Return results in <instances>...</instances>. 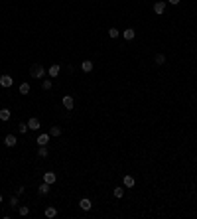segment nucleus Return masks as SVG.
<instances>
[{"label":"nucleus","mask_w":197,"mask_h":219,"mask_svg":"<svg viewBox=\"0 0 197 219\" xmlns=\"http://www.w3.org/2000/svg\"><path fill=\"white\" fill-rule=\"evenodd\" d=\"M30 75L34 77V79H41L45 75V69H44V65H40V63H34V65L30 67Z\"/></svg>","instance_id":"f257e3e1"},{"label":"nucleus","mask_w":197,"mask_h":219,"mask_svg":"<svg viewBox=\"0 0 197 219\" xmlns=\"http://www.w3.org/2000/svg\"><path fill=\"white\" fill-rule=\"evenodd\" d=\"M61 103H63V107H65L67 111H73V107H75V101H73V97H71V95H65Z\"/></svg>","instance_id":"f03ea898"},{"label":"nucleus","mask_w":197,"mask_h":219,"mask_svg":"<svg viewBox=\"0 0 197 219\" xmlns=\"http://www.w3.org/2000/svg\"><path fill=\"white\" fill-rule=\"evenodd\" d=\"M154 12H156L158 16H162L164 12H166V2H164V0H158V2L154 4Z\"/></svg>","instance_id":"7ed1b4c3"},{"label":"nucleus","mask_w":197,"mask_h":219,"mask_svg":"<svg viewBox=\"0 0 197 219\" xmlns=\"http://www.w3.org/2000/svg\"><path fill=\"white\" fill-rule=\"evenodd\" d=\"M12 83H14V79L10 75H2V77H0V87L8 89V87H12Z\"/></svg>","instance_id":"20e7f679"},{"label":"nucleus","mask_w":197,"mask_h":219,"mask_svg":"<svg viewBox=\"0 0 197 219\" xmlns=\"http://www.w3.org/2000/svg\"><path fill=\"white\" fill-rule=\"evenodd\" d=\"M134 184H136V180L134 178H132V176H128V174H126L124 176V178H122V186H124V188H134Z\"/></svg>","instance_id":"39448f33"},{"label":"nucleus","mask_w":197,"mask_h":219,"mask_svg":"<svg viewBox=\"0 0 197 219\" xmlns=\"http://www.w3.org/2000/svg\"><path fill=\"white\" fill-rule=\"evenodd\" d=\"M59 71H61L59 63H51V65H49V69H47V73H49V77H57V75H59Z\"/></svg>","instance_id":"423d86ee"},{"label":"nucleus","mask_w":197,"mask_h":219,"mask_svg":"<svg viewBox=\"0 0 197 219\" xmlns=\"http://www.w3.org/2000/svg\"><path fill=\"white\" fill-rule=\"evenodd\" d=\"M49 132H44V134H40L38 136V140H36V142H38L40 144V146H47V142H49Z\"/></svg>","instance_id":"0eeeda50"},{"label":"nucleus","mask_w":197,"mask_h":219,"mask_svg":"<svg viewBox=\"0 0 197 219\" xmlns=\"http://www.w3.org/2000/svg\"><path fill=\"white\" fill-rule=\"evenodd\" d=\"M16 142H18V140H16V136H14V134H6V136H4V144H6L8 148H14V146H16Z\"/></svg>","instance_id":"6e6552de"},{"label":"nucleus","mask_w":197,"mask_h":219,"mask_svg":"<svg viewBox=\"0 0 197 219\" xmlns=\"http://www.w3.org/2000/svg\"><path fill=\"white\" fill-rule=\"evenodd\" d=\"M40 126H41V125H40V120L36 119V116H32V119L28 120V129H30V130H40Z\"/></svg>","instance_id":"1a4fd4ad"},{"label":"nucleus","mask_w":197,"mask_h":219,"mask_svg":"<svg viewBox=\"0 0 197 219\" xmlns=\"http://www.w3.org/2000/svg\"><path fill=\"white\" fill-rule=\"evenodd\" d=\"M55 180H57V176L55 174H53V172H45L44 174V182H45V184H55Z\"/></svg>","instance_id":"9d476101"},{"label":"nucleus","mask_w":197,"mask_h":219,"mask_svg":"<svg viewBox=\"0 0 197 219\" xmlns=\"http://www.w3.org/2000/svg\"><path fill=\"white\" fill-rule=\"evenodd\" d=\"M134 36H136V32L132 30V28H126L124 32H122V38H124L126 42H130V40H134Z\"/></svg>","instance_id":"9b49d317"},{"label":"nucleus","mask_w":197,"mask_h":219,"mask_svg":"<svg viewBox=\"0 0 197 219\" xmlns=\"http://www.w3.org/2000/svg\"><path fill=\"white\" fill-rule=\"evenodd\" d=\"M79 207H81L83 211H89L93 207V204H91V199H87V197H83L81 201H79Z\"/></svg>","instance_id":"f8f14e48"},{"label":"nucleus","mask_w":197,"mask_h":219,"mask_svg":"<svg viewBox=\"0 0 197 219\" xmlns=\"http://www.w3.org/2000/svg\"><path fill=\"white\" fill-rule=\"evenodd\" d=\"M49 190H51V186H49V184H45V182H44V184H40V188H38L40 195H47V194H49Z\"/></svg>","instance_id":"ddd939ff"},{"label":"nucleus","mask_w":197,"mask_h":219,"mask_svg":"<svg viewBox=\"0 0 197 219\" xmlns=\"http://www.w3.org/2000/svg\"><path fill=\"white\" fill-rule=\"evenodd\" d=\"M10 116H12V113H10L8 109H0V120H2V122L10 120Z\"/></svg>","instance_id":"4468645a"},{"label":"nucleus","mask_w":197,"mask_h":219,"mask_svg":"<svg viewBox=\"0 0 197 219\" xmlns=\"http://www.w3.org/2000/svg\"><path fill=\"white\" fill-rule=\"evenodd\" d=\"M81 69L85 73H91L93 71V61H89V59H85L83 63H81Z\"/></svg>","instance_id":"2eb2a0df"},{"label":"nucleus","mask_w":197,"mask_h":219,"mask_svg":"<svg viewBox=\"0 0 197 219\" xmlns=\"http://www.w3.org/2000/svg\"><path fill=\"white\" fill-rule=\"evenodd\" d=\"M44 213H45V217L53 219V217L57 215V209H55V207H51V205H49V207H45V211H44Z\"/></svg>","instance_id":"dca6fc26"},{"label":"nucleus","mask_w":197,"mask_h":219,"mask_svg":"<svg viewBox=\"0 0 197 219\" xmlns=\"http://www.w3.org/2000/svg\"><path fill=\"white\" fill-rule=\"evenodd\" d=\"M49 136H61V126H51V129H49Z\"/></svg>","instance_id":"f3484780"},{"label":"nucleus","mask_w":197,"mask_h":219,"mask_svg":"<svg viewBox=\"0 0 197 219\" xmlns=\"http://www.w3.org/2000/svg\"><path fill=\"white\" fill-rule=\"evenodd\" d=\"M18 213H20L22 217H26V215L30 213V207H28V205H18Z\"/></svg>","instance_id":"a211bd4d"},{"label":"nucleus","mask_w":197,"mask_h":219,"mask_svg":"<svg viewBox=\"0 0 197 219\" xmlns=\"http://www.w3.org/2000/svg\"><path fill=\"white\" fill-rule=\"evenodd\" d=\"M154 59H156L158 65H164V63H166V55H164V53H156V57H154Z\"/></svg>","instance_id":"6ab92c4d"},{"label":"nucleus","mask_w":197,"mask_h":219,"mask_svg":"<svg viewBox=\"0 0 197 219\" xmlns=\"http://www.w3.org/2000/svg\"><path fill=\"white\" fill-rule=\"evenodd\" d=\"M47 154H49V150H47V146H40V150H38V156H40V158H47Z\"/></svg>","instance_id":"aec40b11"},{"label":"nucleus","mask_w":197,"mask_h":219,"mask_svg":"<svg viewBox=\"0 0 197 219\" xmlns=\"http://www.w3.org/2000/svg\"><path fill=\"white\" fill-rule=\"evenodd\" d=\"M18 130H20V134H26L30 129H28V122H20L18 125Z\"/></svg>","instance_id":"412c9836"},{"label":"nucleus","mask_w":197,"mask_h":219,"mask_svg":"<svg viewBox=\"0 0 197 219\" xmlns=\"http://www.w3.org/2000/svg\"><path fill=\"white\" fill-rule=\"evenodd\" d=\"M20 93H22V95H28V93H30V83H22V85H20Z\"/></svg>","instance_id":"4be33fe9"},{"label":"nucleus","mask_w":197,"mask_h":219,"mask_svg":"<svg viewBox=\"0 0 197 219\" xmlns=\"http://www.w3.org/2000/svg\"><path fill=\"white\" fill-rule=\"evenodd\" d=\"M109 36H110L113 40H116V38L120 36V30H116V28H110V30H109Z\"/></svg>","instance_id":"5701e85b"},{"label":"nucleus","mask_w":197,"mask_h":219,"mask_svg":"<svg viewBox=\"0 0 197 219\" xmlns=\"http://www.w3.org/2000/svg\"><path fill=\"white\" fill-rule=\"evenodd\" d=\"M10 207H16V209H18V195L10 197Z\"/></svg>","instance_id":"b1692460"},{"label":"nucleus","mask_w":197,"mask_h":219,"mask_svg":"<svg viewBox=\"0 0 197 219\" xmlns=\"http://www.w3.org/2000/svg\"><path fill=\"white\" fill-rule=\"evenodd\" d=\"M41 87H44L45 91L51 89V79H44V83H41Z\"/></svg>","instance_id":"393cba45"},{"label":"nucleus","mask_w":197,"mask_h":219,"mask_svg":"<svg viewBox=\"0 0 197 219\" xmlns=\"http://www.w3.org/2000/svg\"><path fill=\"white\" fill-rule=\"evenodd\" d=\"M124 195V188H114V197H122Z\"/></svg>","instance_id":"a878e982"},{"label":"nucleus","mask_w":197,"mask_h":219,"mask_svg":"<svg viewBox=\"0 0 197 219\" xmlns=\"http://www.w3.org/2000/svg\"><path fill=\"white\" fill-rule=\"evenodd\" d=\"M22 194H24V188H22V186H20V188L16 190V195H22Z\"/></svg>","instance_id":"bb28decb"},{"label":"nucleus","mask_w":197,"mask_h":219,"mask_svg":"<svg viewBox=\"0 0 197 219\" xmlns=\"http://www.w3.org/2000/svg\"><path fill=\"white\" fill-rule=\"evenodd\" d=\"M169 4H179V0H168Z\"/></svg>","instance_id":"cd10ccee"},{"label":"nucleus","mask_w":197,"mask_h":219,"mask_svg":"<svg viewBox=\"0 0 197 219\" xmlns=\"http://www.w3.org/2000/svg\"><path fill=\"white\" fill-rule=\"evenodd\" d=\"M0 204H2V194H0Z\"/></svg>","instance_id":"c85d7f7f"}]
</instances>
